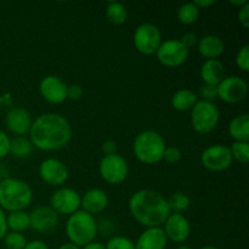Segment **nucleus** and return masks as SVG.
Segmentation results:
<instances>
[{"label":"nucleus","mask_w":249,"mask_h":249,"mask_svg":"<svg viewBox=\"0 0 249 249\" xmlns=\"http://www.w3.org/2000/svg\"><path fill=\"white\" fill-rule=\"evenodd\" d=\"M31 142L41 151H58L66 147L72 139L70 122L58 113H45L32 123Z\"/></svg>","instance_id":"nucleus-1"},{"label":"nucleus","mask_w":249,"mask_h":249,"mask_svg":"<svg viewBox=\"0 0 249 249\" xmlns=\"http://www.w3.org/2000/svg\"><path fill=\"white\" fill-rule=\"evenodd\" d=\"M131 216L146 228H160L170 214L167 198L153 190L136 191L129 199Z\"/></svg>","instance_id":"nucleus-2"},{"label":"nucleus","mask_w":249,"mask_h":249,"mask_svg":"<svg viewBox=\"0 0 249 249\" xmlns=\"http://www.w3.org/2000/svg\"><path fill=\"white\" fill-rule=\"evenodd\" d=\"M33 199V191L27 182L15 178L0 181V208L7 212L24 211Z\"/></svg>","instance_id":"nucleus-3"},{"label":"nucleus","mask_w":249,"mask_h":249,"mask_svg":"<svg viewBox=\"0 0 249 249\" xmlns=\"http://www.w3.org/2000/svg\"><path fill=\"white\" fill-rule=\"evenodd\" d=\"M165 141L160 133L155 130H145L139 134L134 141V155L143 164H157L163 160Z\"/></svg>","instance_id":"nucleus-4"},{"label":"nucleus","mask_w":249,"mask_h":249,"mask_svg":"<svg viewBox=\"0 0 249 249\" xmlns=\"http://www.w3.org/2000/svg\"><path fill=\"white\" fill-rule=\"evenodd\" d=\"M66 233L71 243L78 247H84L94 242L97 233V224L94 216L83 211H78L68 218Z\"/></svg>","instance_id":"nucleus-5"},{"label":"nucleus","mask_w":249,"mask_h":249,"mask_svg":"<svg viewBox=\"0 0 249 249\" xmlns=\"http://www.w3.org/2000/svg\"><path fill=\"white\" fill-rule=\"evenodd\" d=\"M220 112L214 102L197 101L191 109V124L198 134H209L218 126Z\"/></svg>","instance_id":"nucleus-6"},{"label":"nucleus","mask_w":249,"mask_h":249,"mask_svg":"<svg viewBox=\"0 0 249 249\" xmlns=\"http://www.w3.org/2000/svg\"><path fill=\"white\" fill-rule=\"evenodd\" d=\"M162 44V34L160 28L152 23H142L135 29L134 45L142 55H153Z\"/></svg>","instance_id":"nucleus-7"},{"label":"nucleus","mask_w":249,"mask_h":249,"mask_svg":"<svg viewBox=\"0 0 249 249\" xmlns=\"http://www.w3.org/2000/svg\"><path fill=\"white\" fill-rule=\"evenodd\" d=\"M99 172L102 179L111 185H119L126 179L129 167L126 160L118 153L104 156L99 165Z\"/></svg>","instance_id":"nucleus-8"},{"label":"nucleus","mask_w":249,"mask_h":249,"mask_svg":"<svg viewBox=\"0 0 249 249\" xmlns=\"http://www.w3.org/2000/svg\"><path fill=\"white\" fill-rule=\"evenodd\" d=\"M156 55H157V60L163 66L174 68L186 62L189 57V50L182 45L180 40L170 39V40L162 41Z\"/></svg>","instance_id":"nucleus-9"},{"label":"nucleus","mask_w":249,"mask_h":249,"mask_svg":"<svg viewBox=\"0 0 249 249\" xmlns=\"http://www.w3.org/2000/svg\"><path fill=\"white\" fill-rule=\"evenodd\" d=\"M216 88H218V99L226 104H238L243 101L248 94L247 83L237 75L225 77Z\"/></svg>","instance_id":"nucleus-10"},{"label":"nucleus","mask_w":249,"mask_h":249,"mask_svg":"<svg viewBox=\"0 0 249 249\" xmlns=\"http://www.w3.org/2000/svg\"><path fill=\"white\" fill-rule=\"evenodd\" d=\"M201 162L202 165L211 172H223L231 167L233 160L228 146L213 145L203 151Z\"/></svg>","instance_id":"nucleus-11"},{"label":"nucleus","mask_w":249,"mask_h":249,"mask_svg":"<svg viewBox=\"0 0 249 249\" xmlns=\"http://www.w3.org/2000/svg\"><path fill=\"white\" fill-rule=\"evenodd\" d=\"M80 195L73 189L62 187L56 190L50 198L51 208L61 215H72L80 208Z\"/></svg>","instance_id":"nucleus-12"},{"label":"nucleus","mask_w":249,"mask_h":249,"mask_svg":"<svg viewBox=\"0 0 249 249\" xmlns=\"http://www.w3.org/2000/svg\"><path fill=\"white\" fill-rule=\"evenodd\" d=\"M41 97L49 104L58 105L67 100V85L56 75H46L39 84Z\"/></svg>","instance_id":"nucleus-13"},{"label":"nucleus","mask_w":249,"mask_h":249,"mask_svg":"<svg viewBox=\"0 0 249 249\" xmlns=\"http://www.w3.org/2000/svg\"><path fill=\"white\" fill-rule=\"evenodd\" d=\"M39 175L44 182L51 186H61L68 179V169L61 160L48 158L39 167Z\"/></svg>","instance_id":"nucleus-14"},{"label":"nucleus","mask_w":249,"mask_h":249,"mask_svg":"<svg viewBox=\"0 0 249 249\" xmlns=\"http://www.w3.org/2000/svg\"><path fill=\"white\" fill-rule=\"evenodd\" d=\"M163 231H164L168 240L173 241L175 243H182L190 237L191 225L182 214L170 213L167 220H165Z\"/></svg>","instance_id":"nucleus-15"},{"label":"nucleus","mask_w":249,"mask_h":249,"mask_svg":"<svg viewBox=\"0 0 249 249\" xmlns=\"http://www.w3.org/2000/svg\"><path fill=\"white\" fill-rule=\"evenodd\" d=\"M29 220L33 230L38 232H50L57 226L58 214L51 207H38L29 214Z\"/></svg>","instance_id":"nucleus-16"},{"label":"nucleus","mask_w":249,"mask_h":249,"mask_svg":"<svg viewBox=\"0 0 249 249\" xmlns=\"http://www.w3.org/2000/svg\"><path fill=\"white\" fill-rule=\"evenodd\" d=\"M5 123L12 134L17 136H23L29 133L33 122L28 111L22 107H14L6 113Z\"/></svg>","instance_id":"nucleus-17"},{"label":"nucleus","mask_w":249,"mask_h":249,"mask_svg":"<svg viewBox=\"0 0 249 249\" xmlns=\"http://www.w3.org/2000/svg\"><path fill=\"white\" fill-rule=\"evenodd\" d=\"M107 206H108V196L101 189L89 190L80 198V207L83 208V212L90 215L102 213Z\"/></svg>","instance_id":"nucleus-18"},{"label":"nucleus","mask_w":249,"mask_h":249,"mask_svg":"<svg viewBox=\"0 0 249 249\" xmlns=\"http://www.w3.org/2000/svg\"><path fill=\"white\" fill-rule=\"evenodd\" d=\"M168 238L162 228H148L139 236L135 249H165Z\"/></svg>","instance_id":"nucleus-19"},{"label":"nucleus","mask_w":249,"mask_h":249,"mask_svg":"<svg viewBox=\"0 0 249 249\" xmlns=\"http://www.w3.org/2000/svg\"><path fill=\"white\" fill-rule=\"evenodd\" d=\"M225 51V43L216 36H206L198 41V53L207 60H218Z\"/></svg>","instance_id":"nucleus-20"},{"label":"nucleus","mask_w":249,"mask_h":249,"mask_svg":"<svg viewBox=\"0 0 249 249\" xmlns=\"http://www.w3.org/2000/svg\"><path fill=\"white\" fill-rule=\"evenodd\" d=\"M201 78L204 84L218 87L225 78V68L219 60H207L202 65Z\"/></svg>","instance_id":"nucleus-21"},{"label":"nucleus","mask_w":249,"mask_h":249,"mask_svg":"<svg viewBox=\"0 0 249 249\" xmlns=\"http://www.w3.org/2000/svg\"><path fill=\"white\" fill-rule=\"evenodd\" d=\"M198 101L196 92L189 89L178 90L172 97V107L179 112L191 111Z\"/></svg>","instance_id":"nucleus-22"},{"label":"nucleus","mask_w":249,"mask_h":249,"mask_svg":"<svg viewBox=\"0 0 249 249\" xmlns=\"http://www.w3.org/2000/svg\"><path fill=\"white\" fill-rule=\"evenodd\" d=\"M229 133L235 141H249V116L247 113L236 116L229 125Z\"/></svg>","instance_id":"nucleus-23"},{"label":"nucleus","mask_w":249,"mask_h":249,"mask_svg":"<svg viewBox=\"0 0 249 249\" xmlns=\"http://www.w3.org/2000/svg\"><path fill=\"white\" fill-rule=\"evenodd\" d=\"M33 148L34 146L29 139L24 138V136H16L15 139L10 140L9 155L15 158H18V160H24L33 153Z\"/></svg>","instance_id":"nucleus-24"},{"label":"nucleus","mask_w":249,"mask_h":249,"mask_svg":"<svg viewBox=\"0 0 249 249\" xmlns=\"http://www.w3.org/2000/svg\"><path fill=\"white\" fill-rule=\"evenodd\" d=\"M6 224L7 229H10L12 232H23V231H26L31 226L29 214L26 213L24 211L11 212L6 216Z\"/></svg>","instance_id":"nucleus-25"},{"label":"nucleus","mask_w":249,"mask_h":249,"mask_svg":"<svg viewBox=\"0 0 249 249\" xmlns=\"http://www.w3.org/2000/svg\"><path fill=\"white\" fill-rule=\"evenodd\" d=\"M106 17L111 23L123 24L128 19V10L121 2L111 1L106 7Z\"/></svg>","instance_id":"nucleus-26"},{"label":"nucleus","mask_w":249,"mask_h":249,"mask_svg":"<svg viewBox=\"0 0 249 249\" xmlns=\"http://www.w3.org/2000/svg\"><path fill=\"white\" fill-rule=\"evenodd\" d=\"M199 12H201V10L194 2H186V4L181 5L178 10V19L182 24L190 26V24L196 23L199 17Z\"/></svg>","instance_id":"nucleus-27"},{"label":"nucleus","mask_w":249,"mask_h":249,"mask_svg":"<svg viewBox=\"0 0 249 249\" xmlns=\"http://www.w3.org/2000/svg\"><path fill=\"white\" fill-rule=\"evenodd\" d=\"M168 207L170 209V213H179L181 214L182 212L187 211L191 206V199L187 195L182 194V192H175L169 198H167Z\"/></svg>","instance_id":"nucleus-28"},{"label":"nucleus","mask_w":249,"mask_h":249,"mask_svg":"<svg viewBox=\"0 0 249 249\" xmlns=\"http://www.w3.org/2000/svg\"><path fill=\"white\" fill-rule=\"evenodd\" d=\"M230 152L232 156V160H236L237 162L242 164H247L249 162V143L242 142V141H235L230 146Z\"/></svg>","instance_id":"nucleus-29"},{"label":"nucleus","mask_w":249,"mask_h":249,"mask_svg":"<svg viewBox=\"0 0 249 249\" xmlns=\"http://www.w3.org/2000/svg\"><path fill=\"white\" fill-rule=\"evenodd\" d=\"M5 247L7 249H24L27 245L26 237L19 232H7L4 237Z\"/></svg>","instance_id":"nucleus-30"},{"label":"nucleus","mask_w":249,"mask_h":249,"mask_svg":"<svg viewBox=\"0 0 249 249\" xmlns=\"http://www.w3.org/2000/svg\"><path fill=\"white\" fill-rule=\"evenodd\" d=\"M106 249H135V246L129 238L123 236H114L105 246Z\"/></svg>","instance_id":"nucleus-31"},{"label":"nucleus","mask_w":249,"mask_h":249,"mask_svg":"<svg viewBox=\"0 0 249 249\" xmlns=\"http://www.w3.org/2000/svg\"><path fill=\"white\" fill-rule=\"evenodd\" d=\"M236 65L240 70L248 72L249 71V45H245L237 51L236 55Z\"/></svg>","instance_id":"nucleus-32"},{"label":"nucleus","mask_w":249,"mask_h":249,"mask_svg":"<svg viewBox=\"0 0 249 249\" xmlns=\"http://www.w3.org/2000/svg\"><path fill=\"white\" fill-rule=\"evenodd\" d=\"M181 151L175 146H169L165 147L164 152H163V160L169 164H175V163L180 162L181 160Z\"/></svg>","instance_id":"nucleus-33"},{"label":"nucleus","mask_w":249,"mask_h":249,"mask_svg":"<svg viewBox=\"0 0 249 249\" xmlns=\"http://www.w3.org/2000/svg\"><path fill=\"white\" fill-rule=\"evenodd\" d=\"M199 94H201L203 101L213 102L214 100L218 99V88L214 87V85L203 84L199 89Z\"/></svg>","instance_id":"nucleus-34"},{"label":"nucleus","mask_w":249,"mask_h":249,"mask_svg":"<svg viewBox=\"0 0 249 249\" xmlns=\"http://www.w3.org/2000/svg\"><path fill=\"white\" fill-rule=\"evenodd\" d=\"M83 94H84V90L79 84H72L67 87V99L77 101V100L82 99Z\"/></svg>","instance_id":"nucleus-35"},{"label":"nucleus","mask_w":249,"mask_h":249,"mask_svg":"<svg viewBox=\"0 0 249 249\" xmlns=\"http://www.w3.org/2000/svg\"><path fill=\"white\" fill-rule=\"evenodd\" d=\"M180 41H181V44L187 49V50H190V49L194 48V46L198 43V38H197L196 34L192 33V32H187V33H185L184 36H182Z\"/></svg>","instance_id":"nucleus-36"},{"label":"nucleus","mask_w":249,"mask_h":249,"mask_svg":"<svg viewBox=\"0 0 249 249\" xmlns=\"http://www.w3.org/2000/svg\"><path fill=\"white\" fill-rule=\"evenodd\" d=\"M10 139L4 131L0 130V158H4L9 155Z\"/></svg>","instance_id":"nucleus-37"},{"label":"nucleus","mask_w":249,"mask_h":249,"mask_svg":"<svg viewBox=\"0 0 249 249\" xmlns=\"http://www.w3.org/2000/svg\"><path fill=\"white\" fill-rule=\"evenodd\" d=\"M238 21L243 28H249V4H246L245 6L238 9Z\"/></svg>","instance_id":"nucleus-38"},{"label":"nucleus","mask_w":249,"mask_h":249,"mask_svg":"<svg viewBox=\"0 0 249 249\" xmlns=\"http://www.w3.org/2000/svg\"><path fill=\"white\" fill-rule=\"evenodd\" d=\"M102 152L105 153V156L116 155V153H117L116 142H113V141H111V140L104 142V145H102Z\"/></svg>","instance_id":"nucleus-39"},{"label":"nucleus","mask_w":249,"mask_h":249,"mask_svg":"<svg viewBox=\"0 0 249 249\" xmlns=\"http://www.w3.org/2000/svg\"><path fill=\"white\" fill-rule=\"evenodd\" d=\"M7 224H6V215H5L4 211L0 208V240H4V237L7 233Z\"/></svg>","instance_id":"nucleus-40"},{"label":"nucleus","mask_w":249,"mask_h":249,"mask_svg":"<svg viewBox=\"0 0 249 249\" xmlns=\"http://www.w3.org/2000/svg\"><path fill=\"white\" fill-rule=\"evenodd\" d=\"M24 249H49L48 246L43 242V241H32V242H27Z\"/></svg>","instance_id":"nucleus-41"},{"label":"nucleus","mask_w":249,"mask_h":249,"mask_svg":"<svg viewBox=\"0 0 249 249\" xmlns=\"http://www.w3.org/2000/svg\"><path fill=\"white\" fill-rule=\"evenodd\" d=\"M194 4L198 7L199 10L201 9H206V7L212 6V5L215 4V0H196L194 1Z\"/></svg>","instance_id":"nucleus-42"},{"label":"nucleus","mask_w":249,"mask_h":249,"mask_svg":"<svg viewBox=\"0 0 249 249\" xmlns=\"http://www.w3.org/2000/svg\"><path fill=\"white\" fill-rule=\"evenodd\" d=\"M82 249H106L102 243H99V242H91L89 243V245L84 246Z\"/></svg>","instance_id":"nucleus-43"},{"label":"nucleus","mask_w":249,"mask_h":249,"mask_svg":"<svg viewBox=\"0 0 249 249\" xmlns=\"http://www.w3.org/2000/svg\"><path fill=\"white\" fill-rule=\"evenodd\" d=\"M231 5H233V6H237L238 9H241L242 6H245L246 4H248L247 0H231Z\"/></svg>","instance_id":"nucleus-44"},{"label":"nucleus","mask_w":249,"mask_h":249,"mask_svg":"<svg viewBox=\"0 0 249 249\" xmlns=\"http://www.w3.org/2000/svg\"><path fill=\"white\" fill-rule=\"evenodd\" d=\"M58 249H80V247H78V246L73 245V243L71 242H67V243H63V245H61Z\"/></svg>","instance_id":"nucleus-45"},{"label":"nucleus","mask_w":249,"mask_h":249,"mask_svg":"<svg viewBox=\"0 0 249 249\" xmlns=\"http://www.w3.org/2000/svg\"><path fill=\"white\" fill-rule=\"evenodd\" d=\"M201 249H220V248L214 247V246H204V247H202Z\"/></svg>","instance_id":"nucleus-46"},{"label":"nucleus","mask_w":249,"mask_h":249,"mask_svg":"<svg viewBox=\"0 0 249 249\" xmlns=\"http://www.w3.org/2000/svg\"><path fill=\"white\" fill-rule=\"evenodd\" d=\"M177 249H191V248L187 247V246H179Z\"/></svg>","instance_id":"nucleus-47"}]
</instances>
